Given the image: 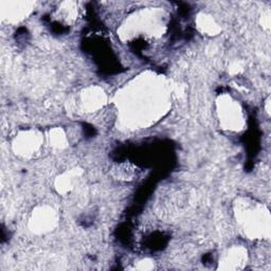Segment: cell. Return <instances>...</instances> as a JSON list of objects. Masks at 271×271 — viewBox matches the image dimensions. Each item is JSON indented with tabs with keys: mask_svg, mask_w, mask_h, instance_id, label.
Listing matches in <instances>:
<instances>
[{
	"mask_svg": "<svg viewBox=\"0 0 271 271\" xmlns=\"http://www.w3.org/2000/svg\"><path fill=\"white\" fill-rule=\"evenodd\" d=\"M113 172L115 174V176L119 177L118 179L122 180H132L134 177L138 176V170L134 167L130 166V164L126 163H121L118 167H115L113 169Z\"/></svg>",
	"mask_w": 271,
	"mask_h": 271,
	"instance_id": "obj_1",
	"label": "cell"
}]
</instances>
